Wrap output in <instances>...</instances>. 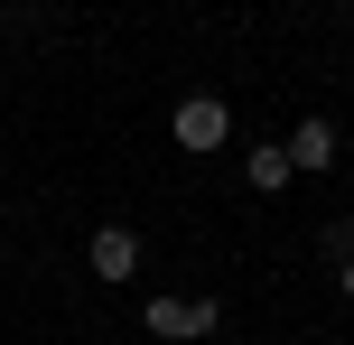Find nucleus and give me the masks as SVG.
<instances>
[{
    "instance_id": "nucleus-1",
    "label": "nucleus",
    "mask_w": 354,
    "mask_h": 345,
    "mask_svg": "<svg viewBox=\"0 0 354 345\" xmlns=\"http://www.w3.org/2000/svg\"><path fill=\"white\" fill-rule=\"evenodd\" d=\"M168 131H177V149H224V131H233V103L224 93H177V112H168Z\"/></svg>"
},
{
    "instance_id": "nucleus-2",
    "label": "nucleus",
    "mask_w": 354,
    "mask_h": 345,
    "mask_svg": "<svg viewBox=\"0 0 354 345\" xmlns=\"http://www.w3.org/2000/svg\"><path fill=\"white\" fill-rule=\"evenodd\" d=\"M140 327H149V336H168V345H196V336L224 327V308H214V299H149Z\"/></svg>"
},
{
    "instance_id": "nucleus-3",
    "label": "nucleus",
    "mask_w": 354,
    "mask_h": 345,
    "mask_svg": "<svg viewBox=\"0 0 354 345\" xmlns=\"http://www.w3.org/2000/svg\"><path fill=\"white\" fill-rule=\"evenodd\" d=\"M84 261H93V280H131L140 271V234H131V224H103V234L84 243Z\"/></svg>"
},
{
    "instance_id": "nucleus-4",
    "label": "nucleus",
    "mask_w": 354,
    "mask_h": 345,
    "mask_svg": "<svg viewBox=\"0 0 354 345\" xmlns=\"http://www.w3.org/2000/svg\"><path fill=\"white\" fill-rule=\"evenodd\" d=\"M280 149H289V168H308V178H317V168H336V122H317V112H308Z\"/></svg>"
},
{
    "instance_id": "nucleus-5",
    "label": "nucleus",
    "mask_w": 354,
    "mask_h": 345,
    "mask_svg": "<svg viewBox=\"0 0 354 345\" xmlns=\"http://www.w3.org/2000/svg\"><path fill=\"white\" fill-rule=\"evenodd\" d=\"M289 178H299V168H289V149H280V140H261V149L243 159V187H252V196H280Z\"/></svg>"
},
{
    "instance_id": "nucleus-6",
    "label": "nucleus",
    "mask_w": 354,
    "mask_h": 345,
    "mask_svg": "<svg viewBox=\"0 0 354 345\" xmlns=\"http://www.w3.org/2000/svg\"><path fill=\"white\" fill-rule=\"evenodd\" d=\"M326 252H336V261H354V215H336V224H326Z\"/></svg>"
},
{
    "instance_id": "nucleus-7",
    "label": "nucleus",
    "mask_w": 354,
    "mask_h": 345,
    "mask_svg": "<svg viewBox=\"0 0 354 345\" xmlns=\"http://www.w3.org/2000/svg\"><path fill=\"white\" fill-rule=\"evenodd\" d=\"M345 299H354V261H345Z\"/></svg>"
}]
</instances>
